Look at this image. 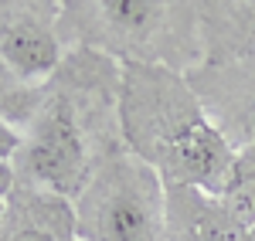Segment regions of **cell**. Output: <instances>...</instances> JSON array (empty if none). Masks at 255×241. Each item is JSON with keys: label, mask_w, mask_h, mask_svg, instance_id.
<instances>
[{"label": "cell", "mask_w": 255, "mask_h": 241, "mask_svg": "<svg viewBox=\"0 0 255 241\" xmlns=\"http://www.w3.org/2000/svg\"><path fill=\"white\" fill-rule=\"evenodd\" d=\"M215 197L242 228H255V143H245L235 150L232 166Z\"/></svg>", "instance_id": "8992f818"}, {"label": "cell", "mask_w": 255, "mask_h": 241, "mask_svg": "<svg viewBox=\"0 0 255 241\" xmlns=\"http://www.w3.org/2000/svg\"><path fill=\"white\" fill-rule=\"evenodd\" d=\"M72 207L79 241H167V183L126 146L96 163Z\"/></svg>", "instance_id": "3957f363"}, {"label": "cell", "mask_w": 255, "mask_h": 241, "mask_svg": "<svg viewBox=\"0 0 255 241\" xmlns=\"http://www.w3.org/2000/svg\"><path fill=\"white\" fill-rule=\"evenodd\" d=\"M17 187V170L10 160H0V197H10Z\"/></svg>", "instance_id": "9c48e42d"}, {"label": "cell", "mask_w": 255, "mask_h": 241, "mask_svg": "<svg viewBox=\"0 0 255 241\" xmlns=\"http://www.w3.org/2000/svg\"><path fill=\"white\" fill-rule=\"evenodd\" d=\"M61 3H0V58L27 85H48L61 68Z\"/></svg>", "instance_id": "277c9868"}, {"label": "cell", "mask_w": 255, "mask_h": 241, "mask_svg": "<svg viewBox=\"0 0 255 241\" xmlns=\"http://www.w3.org/2000/svg\"><path fill=\"white\" fill-rule=\"evenodd\" d=\"M3 214H7V197H0V221H3Z\"/></svg>", "instance_id": "8fae6325"}, {"label": "cell", "mask_w": 255, "mask_h": 241, "mask_svg": "<svg viewBox=\"0 0 255 241\" xmlns=\"http://www.w3.org/2000/svg\"><path fill=\"white\" fill-rule=\"evenodd\" d=\"M116 99L119 72L113 68V58L92 48H79V55H72L44 85L41 109L20 129V150L14 157L17 183L75 201L96 163L109 150L123 146V140L99 133L102 102Z\"/></svg>", "instance_id": "7a4b0ae2"}, {"label": "cell", "mask_w": 255, "mask_h": 241, "mask_svg": "<svg viewBox=\"0 0 255 241\" xmlns=\"http://www.w3.org/2000/svg\"><path fill=\"white\" fill-rule=\"evenodd\" d=\"M44 102V85H27L17 72L0 58V119L24 129Z\"/></svg>", "instance_id": "52a82bcc"}, {"label": "cell", "mask_w": 255, "mask_h": 241, "mask_svg": "<svg viewBox=\"0 0 255 241\" xmlns=\"http://www.w3.org/2000/svg\"><path fill=\"white\" fill-rule=\"evenodd\" d=\"M17 150H20V129L0 119V160H10V163H14Z\"/></svg>", "instance_id": "ba28073f"}, {"label": "cell", "mask_w": 255, "mask_h": 241, "mask_svg": "<svg viewBox=\"0 0 255 241\" xmlns=\"http://www.w3.org/2000/svg\"><path fill=\"white\" fill-rule=\"evenodd\" d=\"M116 119L123 146L150 163L167 187L218 194L235 146L177 68L163 61H123Z\"/></svg>", "instance_id": "6da1fadb"}, {"label": "cell", "mask_w": 255, "mask_h": 241, "mask_svg": "<svg viewBox=\"0 0 255 241\" xmlns=\"http://www.w3.org/2000/svg\"><path fill=\"white\" fill-rule=\"evenodd\" d=\"M0 241H79L75 207L61 194L17 183L14 194L7 197Z\"/></svg>", "instance_id": "5b68a950"}, {"label": "cell", "mask_w": 255, "mask_h": 241, "mask_svg": "<svg viewBox=\"0 0 255 241\" xmlns=\"http://www.w3.org/2000/svg\"><path fill=\"white\" fill-rule=\"evenodd\" d=\"M242 241H255V228H245V238Z\"/></svg>", "instance_id": "30bf717a"}]
</instances>
